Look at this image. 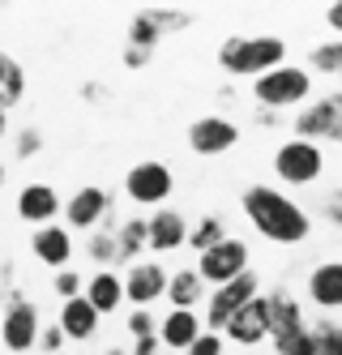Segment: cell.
<instances>
[{
  "instance_id": "7c38bea8",
  "label": "cell",
  "mask_w": 342,
  "mask_h": 355,
  "mask_svg": "<svg viewBox=\"0 0 342 355\" xmlns=\"http://www.w3.org/2000/svg\"><path fill=\"white\" fill-rule=\"evenodd\" d=\"M223 338L235 343V347H257V343H266V338H270V304H266V295H257L253 304H244V309L227 321Z\"/></svg>"
},
{
  "instance_id": "4316f807",
  "label": "cell",
  "mask_w": 342,
  "mask_h": 355,
  "mask_svg": "<svg viewBox=\"0 0 342 355\" xmlns=\"http://www.w3.org/2000/svg\"><path fill=\"white\" fill-rule=\"evenodd\" d=\"M308 60H312V69H317V73H334V78H338V73H342V39L317 43L308 52Z\"/></svg>"
},
{
  "instance_id": "7a4b0ae2",
  "label": "cell",
  "mask_w": 342,
  "mask_h": 355,
  "mask_svg": "<svg viewBox=\"0 0 342 355\" xmlns=\"http://www.w3.org/2000/svg\"><path fill=\"white\" fill-rule=\"evenodd\" d=\"M278 64H287V39H278V35H231L219 47V69L227 78L257 82Z\"/></svg>"
},
{
  "instance_id": "d590c367",
  "label": "cell",
  "mask_w": 342,
  "mask_h": 355,
  "mask_svg": "<svg viewBox=\"0 0 342 355\" xmlns=\"http://www.w3.org/2000/svg\"><path fill=\"white\" fill-rule=\"evenodd\" d=\"M321 210H325V218H330V223L338 227V232H342V189H334V193L325 197V206H321Z\"/></svg>"
},
{
  "instance_id": "f1b7e54d",
  "label": "cell",
  "mask_w": 342,
  "mask_h": 355,
  "mask_svg": "<svg viewBox=\"0 0 342 355\" xmlns=\"http://www.w3.org/2000/svg\"><path fill=\"white\" fill-rule=\"evenodd\" d=\"M146 17L159 26V35H176V31H189L193 26V13H184V9H146Z\"/></svg>"
},
{
  "instance_id": "ba28073f",
  "label": "cell",
  "mask_w": 342,
  "mask_h": 355,
  "mask_svg": "<svg viewBox=\"0 0 342 355\" xmlns=\"http://www.w3.org/2000/svg\"><path fill=\"white\" fill-rule=\"evenodd\" d=\"M197 274L205 278V287H227L240 274H248V244L244 240H223L219 248H210L197 257Z\"/></svg>"
},
{
  "instance_id": "30bf717a",
  "label": "cell",
  "mask_w": 342,
  "mask_h": 355,
  "mask_svg": "<svg viewBox=\"0 0 342 355\" xmlns=\"http://www.w3.org/2000/svg\"><path fill=\"white\" fill-rule=\"evenodd\" d=\"M167 283H171V274L159 261H137V266L124 270V300L133 309H150L154 300L167 295Z\"/></svg>"
},
{
  "instance_id": "ac0fdd59",
  "label": "cell",
  "mask_w": 342,
  "mask_h": 355,
  "mask_svg": "<svg viewBox=\"0 0 342 355\" xmlns=\"http://www.w3.org/2000/svg\"><path fill=\"white\" fill-rule=\"evenodd\" d=\"M308 300L317 309H342V261H321L308 270Z\"/></svg>"
},
{
  "instance_id": "52a82bcc",
  "label": "cell",
  "mask_w": 342,
  "mask_h": 355,
  "mask_svg": "<svg viewBox=\"0 0 342 355\" xmlns=\"http://www.w3.org/2000/svg\"><path fill=\"white\" fill-rule=\"evenodd\" d=\"M291 129H296V137H304V141H342V90L321 94L312 107L296 112Z\"/></svg>"
},
{
  "instance_id": "b9f144b4",
  "label": "cell",
  "mask_w": 342,
  "mask_h": 355,
  "mask_svg": "<svg viewBox=\"0 0 342 355\" xmlns=\"http://www.w3.org/2000/svg\"><path fill=\"white\" fill-rule=\"evenodd\" d=\"M103 355H133V351H124V347H112V351H103Z\"/></svg>"
},
{
  "instance_id": "f546056e",
  "label": "cell",
  "mask_w": 342,
  "mask_h": 355,
  "mask_svg": "<svg viewBox=\"0 0 342 355\" xmlns=\"http://www.w3.org/2000/svg\"><path fill=\"white\" fill-rule=\"evenodd\" d=\"M51 287H56V295L69 304V300H77V295H86V278H82V274H77V270L69 266V270H60L56 278H51Z\"/></svg>"
},
{
  "instance_id": "603a6c76",
  "label": "cell",
  "mask_w": 342,
  "mask_h": 355,
  "mask_svg": "<svg viewBox=\"0 0 342 355\" xmlns=\"http://www.w3.org/2000/svg\"><path fill=\"white\" fill-rule=\"evenodd\" d=\"M26 98V69L9 56V52H0V107H17Z\"/></svg>"
},
{
  "instance_id": "484cf974",
  "label": "cell",
  "mask_w": 342,
  "mask_h": 355,
  "mask_svg": "<svg viewBox=\"0 0 342 355\" xmlns=\"http://www.w3.org/2000/svg\"><path fill=\"white\" fill-rule=\"evenodd\" d=\"M159 39H163V35H159V26L146 17V9L128 17V47H146V52H154V47H159Z\"/></svg>"
},
{
  "instance_id": "2e32d148",
  "label": "cell",
  "mask_w": 342,
  "mask_h": 355,
  "mask_svg": "<svg viewBox=\"0 0 342 355\" xmlns=\"http://www.w3.org/2000/svg\"><path fill=\"white\" fill-rule=\"evenodd\" d=\"M31 248H35V261L51 266V270H69L73 261V240H69V227L60 223H51V227H39V232L31 236Z\"/></svg>"
},
{
  "instance_id": "277c9868",
  "label": "cell",
  "mask_w": 342,
  "mask_h": 355,
  "mask_svg": "<svg viewBox=\"0 0 342 355\" xmlns=\"http://www.w3.org/2000/svg\"><path fill=\"white\" fill-rule=\"evenodd\" d=\"M321 171H325V150L317 141H282L274 150V175L282 184H291V189H304L312 180H321Z\"/></svg>"
},
{
  "instance_id": "cb8c5ba5",
  "label": "cell",
  "mask_w": 342,
  "mask_h": 355,
  "mask_svg": "<svg viewBox=\"0 0 342 355\" xmlns=\"http://www.w3.org/2000/svg\"><path fill=\"white\" fill-rule=\"evenodd\" d=\"M116 244H120V261L124 266H137L142 248H150V223L146 218H128L116 232Z\"/></svg>"
},
{
  "instance_id": "7bdbcfd3",
  "label": "cell",
  "mask_w": 342,
  "mask_h": 355,
  "mask_svg": "<svg viewBox=\"0 0 342 355\" xmlns=\"http://www.w3.org/2000/svg\"><path fill=\"white\" fill-rule=\"evenodd\" d=\"M0 189H5V163H0Z\"/></svg>"
},
{
  "instance_id": "7402d4cb",
  "label": "cell",
  "mask_w": 342,
  "mask_h": 355,
  "mask_svg": "<svg viewBox=\"0 0 342 355\" xmlns=\"http://www.w3.org/2000/svg\"><path fill=\"white\" fill-rule=\"evenodd\" d=\"M201 295H205V278L197 274V266H189V270H176L171 274V283H167V300H171V309H197L201 304Z\"/></svg>"
},
{
  "instance_id": "4fadbf2b",
  "label": "cell",
  "mask_w": 342,
  "mask_h": 355,
  "mask_svg": "<svg viewBox=\"0 0 342 355\" xmlns=\"http://www.w3.org/2000/svg\"><path fill=\"white\" fill-rule=\"evenodd\" d=\"M112 210V193L108 189H99V184H86V189H77L69 197V206H65V218L73 232H94V227L108 218Z\"/></svg>"
},
{
  "instance_id": "e575fe53",
  "label": "cell",
  "mask_w": 342,
  "mask_h": 355,
  "mask_svg": "<svg viewBox=\"0 0 342 355\" xmlns=\"http://www.w3.org/2000/svg\"><path fill=\"white\" fill-rule=\"evenodd\" d=\"M39 351H43V355H60V351H65V329H60V325H43Z\"/></svg>"
},
{
  "instance_id": "d6a6232c",
  "label": "cell",
  "mask_w": 342,
  "mask_h": 355,
  "mask_svg": "<svg viewBox=\"0 0 342 355\" xmlns=\"http://www.w3.org/2000/svg\"><path fill=\"white\" fill-rule=\"evenodd\" d=\"M223 351H227V338L214 334V329H205V334H201L189 351H184V355H223Z\"/></svg>"
},
{
  "instance_id": "8d00e7d4",
  "label": "cell",
  "mask_w": 342,
  "mask_h": 355,
  "mask_svg": "<svg viewBox=\"0 0 342 355\" xmlns=\"http://www.w3.org/2000/svg\"><path fill=\"white\" fill-rule=\"evenodd\" d=\"M150 56H154V52H146V47H128V43H124V56H120V60H124V69H142Z\"/></svg>"
},
{
  "instance_id": "83f0119b",
  "label": "cell",
  "mask_w": 342,
  "mask_h": 355,
  "mask_svg": "<svg viewBox=\"0 0 342 355\" xmlns=\"http://www.w3.org/2000/svg\"><path fill=\"white\" fill-rule=\"evenodd\" d=\"M86 252H90V261H94L99 270H112V266L120 261V244H116V236H103V232H94V236L86 240Z\"/></svg>"
},
{
  "instance_id": "f35d334b",
  "label": "cell",
  "mask_w": 342,
  "mask_h": 355,
  "mask_svg": "<svg viewBox=\"0 0 342 355\" xmlns=\"http://www.w3.org/2000/svg\"><path fill=\"white\" fill-rule=\"evenodd\" d=\"M325 26H330V31L342 39V0H334V5L325 9Z\"/></svg>"
},
{
  "instance_id": "9c48e42d",
  "label": "cell",
  "mask_w": 342,
  "mask_h": 355,
  "mask_svg": "<svg viewBox=\"0 0 342 355\" xmlns=\"http://www.w3.org/2000/svg\"><path fill=\"white\" fill-rule=\"evenodd\" d=\"M171 184H176V175L159 159L133 163V167H128V175H124V193L133 197L137 206H163V201L171 197Z\"/></svg>"
},
{
  "instance_id": "9a60e30c",
  "label": "cell",
  "mask_w": 342,
  "mask_h": 355,
  "mask_svg": "<svg viewBox=\"0 0 342 355\" xmlns=\"http://www.w3.org/2000/svg\"><path fill=\"white\" fill-rule=\"evenodd\" d=\"M266 304H270V338H274V343H282V338L300 334V329H308L300 300H296L291 291H287V287L266 291Z\"/></svg>"
},
{
  "instance_id": "ffe728a7",
  "label": "cell",
  "mask_w": 342,
  "mask_h": 355,
  "mask_svg": "<svg viewBox=\"0 0 342 355\" xmlns=\"http://www.w3.org/2000/svg\"><path fill=\"white\" fill-rule=\"evenodd\" d=\"M99 309L86 300V295H77V300H69L65 309H60V317H56V325L65 329V338L69 343H86V338H94V329H99Z\"/></svg>"
},
{
  "instance_id": "6da1fadb",
  "label": "cell",
  "mask_w": 342,
  "mask_h": 355,
  "mask_svg": "<svg viewBox=\"0 0 342 355\" xmlns=\"http://www.w3.org/2000/svg\"><path fill=\"white\" fill-rule=\"evenodd\" d=\"M240 210L253 223V232L270 244H304L312 232V218L304 214L300 201H291L274 184H253L240 197Z\"/></svg>"
},
{
  "instance_id": "d4e9b609",
  "label": "cell",
  "mask_w": 342,
  "mask_h": 355,
  "mask_svg": "<svg viewBox=\"0 0 342 355\" xmlns=\"http://www.w3.org/2000/svg\"><path fill=\"white\" fill-rule=\"evenodd\" d=\"M223 240H227V227H223L219 214H201L193 223V232H189V248H197V257H201V252H210V248H219Z\"/></svg>"
},
{
  "instance_id": "ab89813d",
  "label": "cell",
  "mask_w": 342,
  "mask_h": 355,
  "mask_svg": "<svg viewBox=\"0 0 342 355\" xmlns=\"http://www.w3.org/2000/svg\"><path fill=\"white\" fill-rule=\"evenodd\" d=\"M257 124H266V129H278V112H266V107H261V112H257Z\"/></svg>"
},
{
  "instance_id": "836d02e7",
  "label": "cell",
  "mask_w": 342,
  "mask_h": 355,
  "mask_svg": "<svg viewBox=\"0 0 342 355\" xmlns=\"http://www.w3.org/2000/svg\"><path fill=\"white\" fill-rule=\"evenodd\" d=\"M39 150H43V133L35 129V124L17 133V146H13V155H17V159H31V155H39Z\"/></svg>"
},
{
  "instance_id": "8fae6325",
  "label": "cell",
  "mask_w": 342,
  "mask_h": 355,
  "mask_svg": "<svg viewBox=\"0 0 342 355\" xmlns=\"http://www.w3.org/2000/svg\"><path fill=\"white\" fill-rule=\"evenodd\" d=\"M235 141H240V129H235V120H227V116H201V120L189 124V150L193 155L214 159V155H227Z\"/></svg>"
},
{
  "instance_id": "1f68e13d",
  "label": "cell",
  "mask_w": 342,
  "mask_h": 355,
  "mask_svg": "<svg viewBox=\"0 0 342 355\" xmlns=\"http://www.w3.org/2000/svg\"><path fill=\"white\" fill-rule=\"evenodd\" d=\"M124 325H128V334H133V338H150V334H159V321H154V313H146V309H133Z\"/></svg>"
},
{
  "instance_id": "e0dca14e",
  "label": "cell",
  "mask_w": 342,
  "mask_h": 355,
  "mask_svg": "<svg viewBox=\"0 0 342 355\" xmlns=\"http://www.w3.org/2000/svg\"><path fill=\"white\" fill-rule=\"evenodd\" d=\"M150 248L154 252H176V248H184L189 244V218H184L180 210H154L150 218Z\"/></svg>"
},
{
  "instance_id": "44dd1931",
  "label": "cell",
  "mask_w": 342,
  "mask_h": 355,
  "mask_svg": "<svg viewBox=\"0 0 342 355\" xmlns=\"http://www.w3.org/2000/svg\"><path fill=\"white\" fill-rule=\"evenodd\" d=\"M86 300L94 304L99 313H116L120 304H124V274L116 270H99L86 278Z\"/></svg>"
},
{
  "instance_id": "5bb4252c",
  "label": "cell",
  "mask_w": 342,
  "mask_h": 355,
  "mask_svg": "<svg viewBox=\"0 0 342 355\" xmlns=\"http://www.w3.org/2000/svg\"><path fill=\"white\" fill-rule=\"evenodd\" d=\"M56 214H65V206H60V193L51 184H26L17 193V218L31 223L35 232H39V227H51Z\"/></svg>"
},
{
  "instance_id": "5b68a950",
  "label": "cell",
  "mask_w": 342,
  "mask_h": 355,
  "mask_svg": "<svg viewBox=\"0 0 342 355\" xmlns=\"http://www.w3.org/2000/svg\"><path fill=\"white\" fill-rule=\"evenodd\" d=\"M39 334H43L39 309H35V304L26 300L22 291H13L9 304H5V317H0V343H5L13 355H22V351L39 347Z\"/></svg>"
},
{
  "instance_id": "8992f818",
  "label": "cell",
  "mask_w": 342,
  "mask_h": 355,
  "mask_svg": "<svg viewBox=\"0 0 342 355\" xmlns=\"http://www.w3.org/2000/svg\"><path fill=\"white\" fill-rule=\"evenodd\" d=\"M261 295V278L248 270V274H240L235 283H227V287H214L210 291V300H205V325L214 329V334H223L227 329V321L244 309V304H253Z\"/></svg>"
},
{
  "instance_id": "ee69618b",
  "label": "cell",
  "mask_w": 342,
  "mask_h": 355,
  "mask_svg": "<svg viewBox=\"0 0 342 355\" xmlns=\"http://www.w3.org/2000/svg\"><path fill=\"white\" fill-rule=\"evenodd\" d=\"M338 82H342V73H338Z\"/></svg>"
},
{
  "instance_id": "60d3db41",
  "label": "cell",
  "mask_w": 342,
  "mask_h": 355,
  "mask_svg": "<svg viewBox=\"0 0 342 355\" xmlns=\"http://www.w3.org/2000/svg\"><path fill=\"white\" fill-rule=\"evenodd\" d=\"M5 133H9V112L0 107V141H5Z\"/></svg>"
},
{
  "instance_id": "4dcf8cb0",
  "label": "cell",
  "mask_w": 342,
  "mask_h": 355,
  "mask_svg": "<svg viewBox=\"0 0 342 355\" xmlns=\"http://www.w3.org/2000/svg\"><path fill=\"white\" fill-rule=\"evenodd\" d=\"M312 334H317L321 355H342V325H338V321H321V325H312Z\"/></svg>"
},
{
  "instance_id": "3957f363",
  "label": "cell",
  "mask_w": 342,
  "mask_h": 355,
  "mask_svg": "<svg viewBox=\"0 0 342 355\" xmlns=\"http://www.w3.org/2000/svg\"><path fill=\"white\" fill-rule=\"evenodd\" d=\"M308 94H312V78H308V69H300V64H278V69L266 73V78L253 82V98H257L266 112L300 107Z\"/></svg>"
},
{
  "instance_id": "74e56055",
  "label": "cell",
  "mask_w": 342,
  "mask_h": 355,
  "mask_svg": "<svg viewBox=\"0 0 342 355\" xmlns=\"http://www.w3.org/2000/svg\"><path fill=\"white\" fill-rule=\"evenodd\" d=\"M163 338L159 334H150V338H133V355H159Z\"/></svg>"
},
{
  "instance_id": "d6986e66",
  "label": "cell",
  "mask_w": 342,
  "mask_h": 355,
  "mask_svg": "<svg viewBox=\"0 0 342 355\" xmlns=\"http://www.w3.org/2000/svg\"><path fill=\"white\" fill-rule=\"evenodd\" d=\"M201 334H205V325H201V317L189 313V309H171V313H163V321H159L163 347H176V351H189Z\"/></svg>"
},
{
  "instance_id": "f6af8a7d",
  "label": "cell",
  "mask_w": 342,
  "mask_h": 355,
  "mask_svg": "<svg viewBox=\"0 0 342 355\" xmlns=\"http://www.w3.org/2000/svg\"><path fill=\"white\" fill-rule=\"evenodd\" d=\"M60 355H69V351H60Z\"/></svg>"
}]
</instances>
